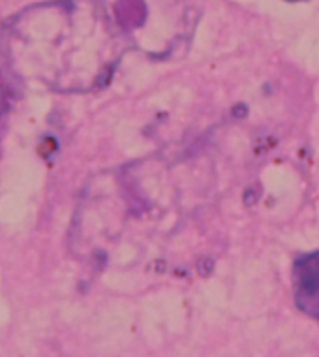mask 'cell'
Wrapping results in <instances>:
<instances>
[{
    "instance_id": "cell-1",
    "label": "cell",
    "mask_w": 319,
    "mask_h": 357,
    "mask_svg": "<svg viewBox=\"0 0 319 357\" xmlns=\"http://www.w3.org/2000/svg\"><path fill=\"white\" fill-rule=\"evenodd\" d=\"M8 107V96H6V89H4V83L0 81V113Z\"/></svg>"
}]
</instances>
